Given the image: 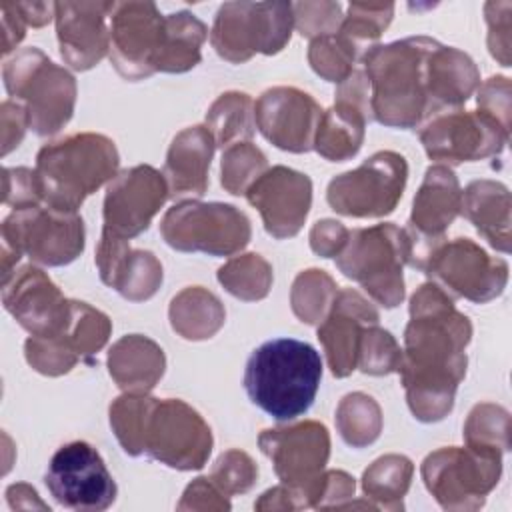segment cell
Instances as JSON below:
<instances>
[{
	"instance_id": "cell-44",
	"label": "cell",
	"mask_w": 512,
	"mask_h": 512,
	"mask_svg": "<svg viewBox=\"0 0 512 512\" xmlns=\"http://www.w3.org/2000/svg\"><path fill=\"white\" fill-rule=\"evenodd\" d=\"M400 360L402 348L388 330L380 328L378 324H372L364 330L358 346V370L372 376H384L390 372H398Z\"/></svg>"
},
{
	"instance_id": "cell-1",
	"label": "cell",
	"mask_w": 512,
	"mask_h": 512,
	"mask_svg": "<svg viewBox=\"0 0 512 512\" xmlns=\"http://www.w3.org/2000/svg\"><path fill=\"white\" fill-rule=\"evenodd\" d=\"M470 338L468 316L438 284H422L412 294L398 374L416 420L438 422L452 412Z\"/></svg>"
},
{
	"instance_id": "cell-30",
	"label": "cell",
	"mask_w": 512,
	"mask_h": 512,
	"mask_svg": "<svg viewBox=\"0 0 512 512\" xmlns=\"http://www.w3.org/2000/svg\"><path fill=\"white\" fill-rule=\"evenodd\" d=\"M366 122L370 120L358 106L344 100H334V104L322 112L314 138V150L330 162L350 160L362 148Z\"/></svg>"
},
{
	"instance_id": "cell-51",
	"label": "cell",
	"mask_w": 512,
	"mask_h": 512,
	"mask_svg": "<svg viewBox=\"0 0 512 512\" xmlns=\"http://www.w3.org/2000/svg\"><path fill=\"white\" fill-rule=\"evenodd\" d=\"M178 510H230V500L210 476H200L186 486Z\"/></svg>"
},
{
	"instance_id": "cell-46",
	"label": "cell",
	"mask_w": 512,
	"mask_h": 512,
	"mask_svg": "<svg viewBox=\"0 0 512 512\" xmlns=\"http://www.w3.org/2000/svg\"><path fill=\"white\" fill-rule=\"evenodd\" d=\"M258 478V466L242 450H226L214 462L210 480L230 498L248 492Z\"/></svg>"
},
{
	"instance_id": "cell-28",
	"label": "cell",
	"mask_w": 512,
	"mask_h": 512,
	"mask_svg": "<svg viewBox=\"0 0 512 512\" xmlns=\"http://www.w3.org/2000/svg\"><path fill=\"white\" fill-rule=\"evenodd\" d=\"M166 368L164 350L142 334L116 340L108 352V372L124 392L148 394Z\"/></svg>"
},
{
	"instance_id": "cell-8",
	"label": "cell",
	"mask_w": 512,
	"mask_h": 512,
	"mask_svg": "<svg viewBox=\"0 0 512 512\" xmlns=\"http://www.w3.org/2000/svg\"><path fill=\"white\" fill-rule=\"evenodd\" d=\"M292 28V2H226L214 16L210 44L220 58L242 64L254 54H278Z\"/></svg>"
},
{
	"instance_id": "cell-38",
	"label": "cell",
	"mask_w": 512,
	"mask_h": 512,
	"mask_svg": "<svg viewBox=\"0 0 512 512\" xmlns=\"http://www.w3.org/2000/svg\"><path fill=\"white\" fill-rule=\"evenodd\" d=\"M218 282L244 302L262 300L272 286V266L256 252L240 254L218 268Z\"/></svg>"
},
{
	"instance_id": "cell-27",
	"label": "cell",
	"mask_w": 512,
	"mask_h": 512,
	"mask_svg": "<svg viewBox=\"0 0 512 512\" xmlns=\"http://www.w3.org/2000/svg\"><path fill=\"white\" fill-rule=\"evenodd\" d=\"M480 86V72L474 60L454 48L436 40L428 56V98L430 116L460 108Z\"/></svg>"
},
{
	"instance_id": "cell-16",
	"label": "cell",
	"mask_w": 512,
	"mask_h": 512,
	"mask_svg": "<svg viewBox=\"0 0 512 512\" xmlns=\"http://www.w3.org/2000/svg\"><path fill=\"white\" fill-rule=\"evenodd\" d=\"M418 138L430 160L456 166L498 156L510 132L480 110L450 108L422 122Z\"/></svg>"
},
{
	"instance_id": "cell-52",
	"label": "cell",
	"mask_w": 512,
	"mask_h": 512,
	"mask_svg": "<svg viewBox=\"0 0 512 512\" xmlns=\"http://www.w3.org/2000/svg\"><path fill=\"white\" fill-rule=\"evenodd\" d=\"M356 482L344 470H324L316 508H344L354 498Z\"/></svg>"
},
{
	"instance_id": "cell-58",
	"label": "cell",
	"mask_w": 512,
	"mask_h": 512,
	"mask_svg": "<svg viewBox=\"0 0 512 512\" xmlns=\"http://www.w3.org/2000/svg\"><path fill=\"white\" fill-rule=\"evenodd\" d=\"M6 500H8V506L12 510H18V508H40V510H50L36 494V490L30 486V484H12L6 488Z\"/></svg>"
},
{
	"instance_id": "cell-42",
	"label": "cell",
	"mask_w": 512,
	"mask_h": 512,
	"mask_svg": "<svg viewBox=\"0 0 512 512\" xmlns=\"http://www.w3.org/2000/svg\"><path fill=\"white\" fill-rule=\"evenodd\" d=\"M268 170L264 152L248 142H236L222 152L220 184L226 192L240 196Z\"/></svg>"
},
{
	"instance_id": "cell-18",
	"label": "cell",
	"mask_w": 512,
	"mask_h": 512,
	"mask_svg": "<svg viewBox=\"0 0 512 512\" xmlns=\"http://www.w3.org/2000/svg\"><path fill=\"white\" fill-rule=\"evenodd\" d=\"M460 202L462 190L450 166H430L414 196L408 226L404 228L410 246L408 266L422 272L430 250L446 240V230L460 214Z\"/></svg>"
},
{
	"instance_id": "cell-10",
	"label": "cell",
	"mask_w": 512,
	"mask_h": 512,
	"mask_svg": "<svg viewBox=\"0 0 512 512\" xmlns=\"http://www.w3.org/2000/svg\"><path fill=\"white\" fill-rule=\"evenodd\" d=\"M282 484L294 490L300 508H316L322 474L330 458L328 428L316 420L268 428L258 436Z\"/></svg>"
},
{
	"instance_id": "cell-13",
	"label": "cell",
	"mask_w": 512,
	"mask_h": 512,
	"mask_svg": "<svg viewBox=\"0 0 512 512\" xmlns=\"http://www.w3.org/2000/svg\"><path fill=\"white\" fill-rule=\"evenodd\" d=\"M206 420L184 400L154 398L142 434V454L176 470H200L212 452Z\"/></svg>"
},
{
	"instance_id": "cell-55",
	"label": "cell",
	"mask_w": 512,
	"mask_h": 512,
	"mask_svg": "<svg viewBox=\"0 0 512 512\" xmlns=\"http://www.w3.org/2000/svg\"><path fill=\"white\" fill-rule=\"evenodd\" d=\"M2 54L12 52L26 36V22L16 8V2H2Z\"/></svg>"
},
{
	"instance_id": "cell-45",
	"label": "cell",
	"mask_w": 512,
	"mask_h": 512,
	"mask_svg": "<svg viewBox=\"0 0 512 512\" xmlns=\"http://www.w3.org/2000/svg\"><path fill=\"white\" fill-rule=\"evenodd\" d=\"M24 356L26 362L44 376H62L80 362V358L58 336L26 338Z\"/></svg>"
},
{
	"instance_id": "cell-53",
	"label": "cell",
	"mask_w": 512,
	"mask_h": 512,
	"mask_svg": "<svg viewBox=\"0 0 512 512\" xmlns=\"http://www.w3.org/2000/svg\"><path fill=\"white\" fill-rule=\"evenodd\" d=\"M348 228L332 218L318 220L310 230V248L322 258H336L348 240Z\"/></svg>"
},
{
	"instance_id": "cell-41",
	"label": "cell",
	"mask_w": 512,
	"mask_h": 512,
	"mask_svg": "<svg viewBox=\"0 0 512 512\" xmlns=\"http://www.w3.org/2000/svg\"><path fill=\"white\" fill-rule=\"evenodd\" d=\"M154 402L150 394L124 392L110 404V426L122 450L130 456L142 454V434L148 410Z\"/></svg>"
},
{
	"instance_id": "cell-11",
	"label": "cell",
	"mask_w": 512,
	"mask_h": 512,
	"mask_svg": "<svg viewBox=\"0 0 512 512\" xmlns=\"http://www.w3.org/2000/svg\"><path fill=\"white\" fill-rule=\"evenodd\" d=\"M420 474L444 510H478L500 480L502 456L448 446L430 452Z\"/></svg>"
},
{
	"instance_id": "cell-40",
	"label": "cell",
	"mask_w": 512,
	"mask_h": 512,
	"mask_svg": "<svg viewBox=\"0 0 512 512\" xmlns=\"http://www.w3.org/2000/svg\"><path fill=\"white\" fill-rule=\"evenodd\" d=\"M362 54L364 52L340 32L314 38L308 46V62L312 70L334 84L344 82L352 74L354 64Z\"/></svg>"
},
{
	"instance_id": "cell-56",
	"label": "cell",
	"mask_w": 512,
	"mask_h": 512,
	"mask_svg": "<svg viewBox=\"0 0 512 512\" xmlns=\"http://www.w3.org/2000/svg\"><path fill=\"white\" fill-rule=\"evenodd\" d=\"M256 510H298L300 502L298 496L294 494L292 488H288L286 484L274 486L270 490H266L256 502H254Z\"/></svg>"
},
{
	"instance_id": "cell-48",
	"label": "cell",
	"mask_w": 512,
	"mask_h": 512,
	"mask_svg": "<svg viewBox=\"0 0 512 512\" xmlns=\"http://www.w3.org/2000/svg\"><path fill=\"white\" fill-rule=\"evenodd\" d=\"M2 184H4V190H2L4 204L12 206L14 210L44 204L36 172L30 168H24V166L4 168Z\"/></svg>"
},
{
	"instance_id": "cell-35",
	"label": "cell",
	"mask_w": 512,
	"mask_h": 512,
	"mask_svg": "<svg viewBox=\"0 0 512 512\" xmlns=\"http://www.w3.org/2000/svg\"><path fill=\"white\" fill-rule=\"evenodd\" d=\"M336 428L348 446L364 448L382 432V410L372 396L350 392L336 408Z\"/></svg>"
},
{
	"instance_id": "cell-22",
	"label": "cell",
	"mask_w": 512,
	"mask_h": 512,
	"mask_svg": "<svg viewBox=\"0 0 512 512\" xmlns=\"http://www.w3.org/2000/svg\"><path fill=\"white\" fill-rule=\"evenodd\" d=\"M244 196L260 212L266 232L284 240L296 236L304 226L312 206V180L288 166H272Z\"/></svg>"
},
{
	"instance_id": "cell-15",
	"label": "cell",
	"mask_w": 512,
	"mask_h": 512,
	"mask_svg": "<svg viewBox=\"0 0 512 512\" xmlns=\"http://www.w3.org/2000/svg\"><path fill=\"white\" fill-rule=\"evenodd\" d=\"M44 484L60 506L76 512L106 510L118 492L100 452L84 440L68 442L52 454Z\"/></svg>"
},
{
	"instance_id": "cell-3",
	"label": "cell",
	"mask_w": 512,
	"mask_h": 512,
	"mask_svg": "<svg viewBox=\"0 0 512 512\" xmlns=\"http://www.w3.org/2000/svg\"><path fill=\"white\" fill-rule=\"evenodd\" d=\"M322 380L318 350L296 338H272L252 350L244 370V390L252 404L278 422L310 410Z\"/></svg>"
},
{
	"instance_id": "cell-21",
	"label": "cell",
	"mask_w": 512,
	"mask_h": 512,
	"mask_svg": "<svg viewBox=\"0 0 512 512\" xmlns=\"http://www.w3.org/2000/svg\"><path fill=\"white\" fill-rule=\"evenodd\" d=\"M2 304L30 336H56L70 320V300L34 264H26L2 280Z\"/></svg>"
},
{
	"instance_id": "cell-49",
	"label": "cell",
	"mask_w": 512,
	"mask_h": 512,
	"mask_svg": "<svg viewBox=\"0 0 512 512\" xmlns=\"http://www.w3.org/2000/svg\"><path fill=\"white\" fill-rule=\"evenodd\" d=\"M510 12H512L510 2H488L484 6L486 24H488V48H490V54L502 66H510V48H512Z\"/></svg>"
},
{
	"instance_id": "cell-20",
	"label": "cell",
	"mask_w": 512,
	"mask_h": 512,
	"mask_svg": "<svg viewBox=\"0 0 512 512\" xmlns=\"http://www.w3.org/2000/svg\"><path fill=\"white\" fill-rule=\"evenodd\" d=\"M320 104L304 90L294 86H274L254 102V122L260 134L276 148L286 152L314 150Z\"/></svg>"
},
{
	"instance_id": "cell-6",
	"label": "cell",
	"mask_w": 512,
	"mask_h": 512,
	"mask_svg": "<svg viewBox=\"0 0 512 512\" xmlns=\"http://www.w3.org/2000/svg\"><path fill=\"white\" fill-rule=\"evenodd\" d=\"M84 250V222L78 212L36 204L12 210L2 222V280L26 254L34 264L64 266Z\"/></svg>"
},
{
	"instance_id": "cell-43",
	"label": "cell",
	"mask_w": 512,
	"mask_h": 512,
	"mask_svg": "<svg viewBox=\"0 0 512 512\" xmlns=\"http://www.w3.org/2000/svg\"><path fill=\"white\" fill-rule=\"evenodd\" d=\"M394 16V4H362L354 2L342 18L340 34L350 38L360 50H368L388 28Z\"/></svg>"
},
{
	"instance_id": "cell-36",
	"label": "cell",
	"mask_w": 512,
	"mask_h": 512,
	"mask_svg": "<svg viewBox=\"0 0 512 512\" xmlns=\"http://www.w3.org/2000/svg\"><path fill=\"white\" fill-rule=\"evenodd\" d=\"M338 286L326 270H302L290 290V304L296 318L304 324L318 326L330 312Z\"/></svg>"
},
{
	"instance_id": "cell-33",
	"label": "cell",
	"mask_w": 512,
	"mask_h": 512,
	"mask_svg": "<svg viewBox=\"0 0 512 512\" xmlns=\"http://www.w3.org/2000/svg\"><path fill=\"white\" fill-rule=\"evenodd\" d=\"M414 464L402 454H386L374 460L362 474V492L376 508L402 510L410 488Z\"/></svg>"
},
{
	"instance_id": "cell-12",
	"label": "cell",
	"mask_w": 512,
	"mask_h": 512,
	"mask_svg": "<svg viewBox=\"0 0 512 512\" xmlns=\"http://www.w3.org/2000/svg\"><path fill=\"white\" fill-rule=\"evenodd\" d=\"M408 180L406 158L380 150L358 168L330 180L326 200L330 208L350 218H382L394 212Z\"/></svg>"
},
{
	"instance_id": "cell-7",
	"label": "cell",
	"mask_w": 512,
	"mask_h": 512,
	"mask_svg": "<svg viewBox=\"0 0 512 512\" xmlns=\"http://www.w3.org/2000/svg\"><path fill=\"white\" fill-rule=\"evenodd\" d=\"M408 236L392 222L354 228L336 256L338 270L358 282L384 308L404 300V266L408 264Z\"/></svg>"
},
{
	"instance_id": "cell-39",
	"label": "cell",
	"mask_w": 512,
	"mask_h": 512,
	"mask_svg": "<svg viewBox=\"0 0 512 512\" xmlns=\"http://www.w3.org/2000/svg\"><path fill=\"white\" fill-rule=\"evenodd\" d=\"M466 446L484 454L502 456L510 448V414L506 408L482 402L476 404L464 424Z\"/></svg>"
},
{
	"instance_id": "cell-25",
	"label": "cell",
	"mask_w": 512,
	"mask_h": 512,
	"mask_svg": "<svg viewBox=\"0 0 512 512\" xmlns=\"http://www.w3.org/2000/svg\"><path fill=\"white\" fill-rule=\"evenodd\" d=\"M100 280L130 302H142L162 284V264L148 250H132L128 240L102 232L96 246Z\"/></svg>"
},
{
	"instance_id": "cell-19",
	"label": "cell",
	"mask_w": 512,
	"mask_h": 512,
	"mask_svg": "<svg viewBox=\"0 0 512 512\" xmlns=\"http://www.w3.org/2000/svg\"><path fill=\"white\" fill-rule=\"evenodd\" d=\"M168 198L166 178L156 168L138 164L118 172L106 188L102 232L124 240L142 234Z\"/></svg>"
},
{
	"instance_id": "cell-14",
	"label": "cell",
	"mask_w": 512,
	"mask_h": 512,
	"mask_svg": "<svg viewBox=\"0 0 512 512\" xmlns=\"http://www.w3.org/2000/svg\"><path fill=\"white\" fill-rule=\"evenodd\" d=\"M422 272L452 298L484 304L502 294L508 282V264L490 256L470 238L444 240L434 246Z\"/></svg>"
},
{
	"instance_id": "cell-9",
	"label": "cell",
	"mask_w": 512,
	"mask_h": 512,
	"mask_svg": "<svg viewBox=\"0 0 512 512\" xmlns=\"http://www.w3.org/2000/svg\"><path fill=\"white\" fill-rule=\"evenodd\" d=\"M160 232L178 252L232 256L248 246L252 228L244 212L224 202L182 200L166 210Z\"/></svg>"
},
{
	"instance_id": "cell-50",
	"label": "cell",
	"mask_w": 512,
	"mask_h": 512,
	"mask_svg": "<svg viewBox=\"0 0 512 512\" xmlns=\"http://www.w3.org/2000/svg\"><path fill=\"white\" fill-rule=\"evenodd\" d=\"M478 110L510 132V80L492 76L478 86Z\"/></svg>"
},
{
	"instance_id": "cell-57",
	"label": "cell",
	"mask_w": 512,
	"mask_h": 512,
	"mask_svg": "<svg viewBox=\"0 0 512 512\" xmlns=\"http://www.w3.org/2000/svg\"><path fill=\"white\" fill-rule=\"evenodd\" d=\"M16 8L24 22L34 28L46 26L56 14V2H16Z\"/></svg>"
},
{
	"instance_id": "cell-4",
	"label": "cell",
	"mask_w": 512,
	"mask_h": 512,
	"mask_svg": "<svg viewBox=\"0 0 512 512\" xmlns=\"http://www.w3.org/2000/svg\"><path fill=\"white\" fill-rule=\"evenodd\" d=\"M114 142L96 132H80L50 142L36 154V178L46 206L78 212L82 202L118 174Z\"/></svg>"
},
{
	"instance_id": "cell-34",
	"label": "cell",
	"mask_w": 512,
	"mask_h": 512,
	"mask_svg": "<svg viewBox=\"0 0 512 512\" xmlns=\"http://www.w3.org/2000/svg\"><path fill=\"white\" fill-rule=\"evenodd\" d=\"M206 128L218 148L248 142L254 136V100L244 92L220 94L206 112Z\"/></svg>"
},
{
	"instance_id": "cell-29",
	"label": "cell",
	"mask_w": 512,
	"mask_h": 512,
	"mask_svg": "<svg viewBox=\"0 0 512 512\" xmlns=\"http://www.w3.org/2000/svg\"><path fill=\"white\" fill-rule=\"evenodd\" d=\"M460 214L474 224L488 244L510 252V192L496 180H474L462 190Z\"/></svg>"
},
{
	"instance_id": "cell-26",
	"label": "cell",
	"mask_w": 512,
	"mask_h": 512,
	"mask_svg": "<svg viewBox=\"0 0 512 512\" xmlns=\"http://www.w3.org/2000/svg\"><path fill=\"white\" fill-rule=\"evenodd\" d=\"M214 148V138L206 126H188L174 136L162 170L170 198L206 194Z\"/></svg>"
},
{
	"instance_id": "cell-32",
	"label": "cell",
	"mask_w": 512,
	"mask_h": 512,
	"mask_svg": "<svg viewBox=\"0 0 512 512\" xmlns=\"http://www.w3.org/2000/svg\"><path fill=\"white\" fill-rule=\"evenodd\" d=\"M206 38L208 28L194 14L186 10L168 14L156 72L180 74L192 70L202 58V44Z\"/></svg>"
},
{
	"instance_id": "cell-17",
	"label": "cell",
	"mask_w": 512,
	"mask_h": 512,
	"mask_svg": "<svg viewBox=\"0 0 512 512\" xmlns=\"http://www.w3.org/2000/svg\"><path fill=\"white\" fill-rule=\"evenodd\" d=\"M166 16L152 2H114L110 14V62L126 80H142L156 72Z\"/></svg>"
},
{
	"instance_id": "cell-2",
	"label": "cell",
	"mask_w": 512,
	"mask_h": 512,
	"mask_svg": "<svg viewBox=\"0 0 512 512\" xmlns=\"http://www.w3.org/2000/svg\"><path fill=\"white\" fill-rule=\"evenodd\" d=\"M436 40L410 36L374 44L360 62L370 84L372 120L390 128H416L430 118L428 56Z\"/></svg>"
},
{
	"instance_id": "cell-24",
	"label": "cell",
	"mask_w": 512,
	"mask_h": 512,
	"mask_svg": "<svg viewBox=\"0 0 512 512\" xmlns=\"http://www.w3.org/2000/svg\"><path fill=\"white\" fill-rule=\"evenodd\" d=\"M378 320V310L358 290H338L330 312L318 324V340L336 378H346L356 370L362 334L368 326L378 324Z\"/></svg>"
},
{
	"instance_id": "cell-5",
	"label": "cell",
	"mask_w": 512,
	"mask_h": 512,
	"mask_svg": "<svg viewBox=\"0 0 512 512\" xmlns=\"http://www.w3.org/2000/svg\"><path fill=\"white\" fill-rule=\"evenodd\" d=\"M8 96L26 108L28 124L38 136L60 132L72 118L76 104L74 76L54 64L42 50H18L2 66Z\"/></svg>"
},
{
	"instance_id": "cell-23",
	"label": "cell",
	"mask_w": 512,
	"mask_h": 512,
	"mask_svg": "<svg viewBox=\"0 0 512 512\" xmlns=\"http://www.w3.org/2000/svg\"><path fill=\"white\" fill-rule=\"evenodd\" d=\"M114 2H56V36L62 60L74 70H90L110 50Z\"/></svg>"
},
{
	"instance_id": "cell-54",
	"label": "cell",
	"mask_w": 512,
	"mask_h": 512,
	"mask_svg": "<svg viewBox=\"0 0 512 512\" xmlns=\"http://www.w3.org/2000/svg\"><path fill=\"white\" fill-rule=\"evenodd\" d=\"M0 128H2V156H6L10 150L18 148L28 124L26 108L20 102L4 100L0 106Z\"/></svg>"
},
{
	"instance_id": "cell-47",
	"label": "cell",
	"mask_w": 512,
	"mask_h": 512,
	"mask_svg": "<svg viewBox=\"0 0 512 512\" xmlns=\"http://www.w3.org/2000/svg\"><path fill=\"white\" fill-rule=\"evenodd\" d=\"M292 12L294 28L310 40L336 34L344 18L338 2H296L292 4Z\"/></svg>"
},
{
	"instance_id": "cell-37",
	"label": "cell",
	"mask_w": 512,
	"mask_h": 512,
	"mask_svg": "<svg viewBox=\"0 0 512 512\" xmlns=\"http://www.w3.org/2000/svg\"><path fill=\"white\" fill-rule=\"evenodd\" d=\"M110 332L112 322L104 312L92 308L86 302L70 300V320L66 328L56 336L62 338L64 344L82 360L98 354L108 342Z\"/></svg>"
},
{
	"instance_id": "cell-31",
	"label": "cell",
	"mask_w": 512,
	"mask_h": 512,
	"mask_svg": "<svg viewBox=\"0 0 512 512\" xmlns=\"http://www.w3.org/2000/svg\"><path fill=\"white\" fill-rule=\"evenodd\" d=\"M170 324L186 340L212 338L224 324L222 302L202 286H188L178 292L168 308Z\"/></svg>"
}]
</instances>
